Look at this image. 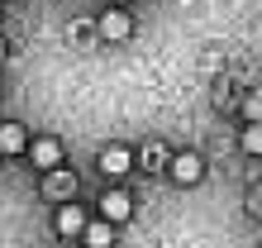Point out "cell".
I'll list each match as a JSON object with an SVG mask.
<instances>
[{"mask_svg": "<svg viewBox=\"0 0 262 248\" xmlns=\"http://www.w3.org/2000/svg\"><path fill=\"white\" fill-rule=\"evenodd\" d=\"M0 57H5V38H0Z\"/></svg>", "mask_w": 262, "mask_h": 248, "instance_id": "12", "label": "cell"}, {"mask_svg": "<svg viewBox=\"0 0 262 248\" xmlns=\"http://www.w3.org/2000/svg\"><path fill=\"white\" fill-rule=\"evenodd\" d=\"M243 153H262V129H257V124L243 129Z\"/></svg>", "mask_w": 262, "mask_h": 248, "instance_id": "10", "label": "cell"}, {"mask_svg": "<svg viewBox=\"0 0 262 248\" xmlns=\"http://www.w3.org/2000/svg\"><path fill=\"white\" fill-rule=\"evenodd\" d=\"M57 158H62L57 138H34V162H38V167H57Z\"/></svg>", "mask_w": 262, "mask_h": 248, "instance_id": "8", "label": "cell"}, {"mask_svg": "<svg viewBox=\"0 0 262 248\" xmlns=\"http://www.w3.org/2000/svg\"><path fill=\"white\" fill-rule=\"evenodd\" d=\"M100 172L105 177H124L129 172V148H119V143H110V148H100Z\"/></svg>", "mask_w": 262, "mask_h": 248, "instance_id": "4", "label": "cell"}, {"mask_svg": "<svg viewBox=\"0 0 262 248\" xmlns=\"http://www.w3.org/2000/svg\"><path fill=\"white\" fill-rule=\"evenodd\" d=\"M43 191H48L53 200H72L76 177H72V172H62V167H53V172H48V186H43Z\"/></svg>", "mask_w": 262, "mask_h": 248, "instance_id": "5", "label": "cell"}, {"mask_svg": "<svg viewBox=\"0 0 262 248\" xmlns=\"http://www.w3.org/2000/svg\"><path fill=\"white\" fill-rule=\"evenodd\" d=\"M81 234H86L91 248H110V243H115V239H110V224H86Z\"/></svg>", "mask_w": 262, "mask_h": 248, "instance_id": "9", "label": "cell"}, {"mask_svg": "<svg viewBox=\"0 0 262 248\" xmlns=\"http://www.w3.org/2000/svg\"><path fill=\"white\" fill-rule=\"evenodd\" d=\"M100 215H105V224H124L129 215H134L129 191H105V196H100Z\"/></svg>", "mask_w": 262, "mask_h": 248, "instance_id": "1", "label": "cell"}, {"mask_svg": "<svg viewBox=\"0 0 262 248\" xmlns=\"http://www.w3.org/2000/svg\"><path fill=\"white\" fill-rule=\"evenodd\" d=\"M24 148H29L24 124H0V153H24Z\"/></svg>", "mask_w": 262, "mask_h": 248, "instance_id": "6", "label": "cell"}, {"mask_svg": "<svg viewBox=\"0 0 262 248\" xmlns=\"http://www.w3.org/2000/svg\"><path fill=\"white\" fill-rule=\"evenodd\" d=\"M243 110H248V119H257V115H262V100H257V96H248V100H243Z\"/></svg>", "mask_w": 262, "mask_h": 248, "instance_id": "11", "label": "cell"}, {"mask_svg": "<svg viewBox=\"0 0 262 248\" xmlns=\"http://www.w3.org/2000/svg\"><path fill=\"white\" fill-rule=\"evenodd\" d=\"M119 5H124V0H115V10H119Z\"/></svg>", "mask_w": 262, "mask_h": 248, "instance_id": "13", "label": "cell"}, {"mask_svg": "<svg viewBox=\"0 0 262 248\" xmlns=\"http://www.w3.org/2000/svg\"><path fill=\"white\" fill-rule=\"evenodd\" d=\"M96 29H100V38H110V43H119V38H129V34H134V19H129L124 10H105Z\"/></svg>", "mask_w": 262, "mask_h": 248, "instance_id": "2", "label": "cell"}, {"mask_svg": "<svg viewBox=\"0 0 262 248\" xmlns=\"http://www.w3.org/2000/svg\"><path fill=\"white\" fill-rule=\"evenodd\" d=\"M57 229H62V234H81V229H86V215H81V205H72V200H67V205L62 210H57Z\"/></svg>", "mask_w": 262, "mask_h": 248, "instance_id": "7", "label": "cell"}, {"mask_svg": "<svg viewBox=\"0 0 262 248\" xmlns=\"http://www.w3.org/2000/svg\"><path fill=\"white\" fill-rule=\"evenodd\" d=\"M167 172H172L181 186H195L200 177H205V162H200L195 158V153H177V158H172V167H167Z\"/></svg>", "mask_w": 262, "mask_h": 248, "instance_id": "3", "label": "cell"}]
</instances>
